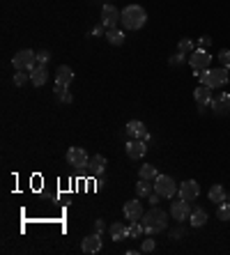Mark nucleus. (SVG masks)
<instances>
[{
  "instance_id": "nucleus-29",
  "label": "nucleus",
  "mask_w": 230,
  "mask_h": 255,
  "mask_svg": "<svg viewBox=\"0 0 230 255\" xmlns=\"http://www.w3.org/2000/svg\"><path fill=\"white\" fill-rule=\"evenodd\" d=\"M129 230H131V237L133 239H141L143 235H145V225H143L141 221H133L131 225H129Z\"/></svg>"
},
{
  "instance_id": "nucleus-34",
  "label": "nucleus",
  "mask_w": 230,
  "mask_h": 255,
  "mask_svg": "<svg viewBox=\"0 0 230 255\" xmlns=\"http://www.w3.org/2000/svg\"><path fill=\"white\" fill-rule=\"evenodd\" d=\"M212 46V37H207V35H203L200 39H198V44H196V48H203V51H207Z\"/></svg>"
},
{
  "instance_id": "nucleus-23",
  "label": "nucleus",
  "mask_w": 230,
  "mask_h": 255,
  "mask_svg": "<svg viewBox=\"0 0 230 255\" xmlns=\"http://www.w3.org/2000/svg\"><path fill=\"white\" fill-rule=\"evenodd\" d=\"M124 30H120V28H113V30H106V42L113 46H122L124 44Z\"/></svg>"
},
{
  "instance_id": "nucleus-28",
  "label": "nucleus",
  "mask_w": 230,
  "mask_h": 255,
  "mask_svg": "<svg viewBox=\"0 0 230 255\" xmlns=\"http://www.w3.org/2000/svg\"><path fill=\"white\" fill-rule=\"evenodd\" d=\"M186 60H189V55H186V53H180V51H177L175 55H170L168 64H170V67H182Z\"/></svg>"
},
{
  "instance_id": "nucleus-5",
  "label": "nucleus",
  "mask_w": 230,
  "mask_h": 255,
  "mask_svg": "<svg viewBox=\"0 0 230 255\" xmlns=\"http://www.w3.org/2000/svg\"><path fill=\"white\" fill-rule=\"evenodd\" d=\"M154 191L161 195V198H175L177 195V182L170 175H157L154 179Z\"/></svg>"
},
{
  "instance_id": "nucleus-22",
  "label": "nucleus",
  "mask_w": 230,
  "mask_h": 255,
  "mask_svg": "<svg viewBox=\"0 0 230 255\" xmlns=\"http://www.w3.org/2000/svg\"><path fill=\"white\" fill-rule=\"evenodd\" d=\"M207 195H210V203H214V205H221L223 200H228V193H226V189L221 184H214Z\"/></svg>"
},
{
  "instance_id": "nucleus-33",
  "label": "nucleus",
  "mask_w": 230,
  "mask_h": 255,
  "mask_svg": "<svg viewBox=\"0 0 230 255\" xmlns=\"http://www.w3.org/2000/svg\"><path fill=\"white\" fill-rule=\"evenodd\" d=\"M69 92V85H62V83H55L53 85V95H55V99H62L65 95Z\"/></svg>"
},
{
  "instance_id": "nucleus-32",
  "label": "nucleus",
  "mask_w": 230,
  "mask_h": 255,
  "mask_svg": "<svg viewBox=\"0 0 230 255\" xmlns=\"http://www.w3.org/2000/svg\"><path fill=\"white\" fill-rule=\"evenodd\" d=\"M216 58H219V62H221V67H230V48H221Z\"/></svg>"
},
{
  "instance_id": "nucleus-16",
  "label": "nucleus",
  "mask_w": 230,
  "mask_h": 255,
  "mask_svg": "<svg viewBox=\"0 0 230 255\" xmlns=\"http://www.w3.org/2000/svg\"><path fill=\"white\" fill-rule=\"evenodd\" d=\"M106 157L104 154H95V157H90V163H88V173L95 177H101L106 173Z\"/></svg>"
},
{
  "instance_id": "nucleus-30",
  "label": "nucleus",
  "mask_w": 230,
  "mask_h": 255,
  "mask_svg": "<svg viewBox=\"0 0 230 255\" xmlns=\"http://www.w3.org/2000/svg\"><path fill=\"white\" fill-rule=\"evenodd\" d=\"M216 214H219V221H230V200H223Z\"/></svg>"
},
{
  "instance_id": "nucleus-15",
  "label": "nucleus",
  "mask_w": 230,
  "mask_h": 255,
  "mask_svg": "<svg viewBox=\"0 0 230 255\" xmlns=\"http://www.w3.org/2000/svg\"><path fill=\"white\" fill-rule=\"evenodd\" d=\"M216 115H228L230 113V95L228 92H219L216 97H212V104H210Z\"/></svg>"
},
{
  "instance_id": "nucleus-26",
  "label": "nucleus",
  "mask_w": 230,
  "mask_h": 255,
  "mask_svg": "<svg viewBox=\"0 0 230 255\" xmlns=\"http://www.w3.org/2000/svg\"><path fill=\"white\" fill-rule=\"evenodd\" d=\"M177 51H180V53H186V55H191V53L196 51V42H194V39H189V37H184V39H180V44H177Z\"/></svg>"
},
{
  "instance_id": "nucleus-24",
  "label": "nucleus",
  "mask_w": 230,
  "mask_h": 255,
  "mask_svg": "<svg viewBox=\"0 0 230 255\" xmlns=\"http://www.w3.org/2000/svg\"><path fill=\"white\" fill-rule=\"evenodd\" d=\"M154 193V184H150V179H141L138 184H136V195L138 198H150V195Z\"/></svg>"
},
{
  "instance_id": "nucleus-13",
  "label": "nucleus",
  "mask_w": 230,
  "mask_h": 255,
  "mask_svg": "<svg viewBox=\"0 0 230 255\" xmlns=\"http://www.w3.org/2000/svg\"><path fill=\"white\" fill-rule=\"evenodd\" d=\"M101 244H104V241H101V232L95 230L92 235H88V237L81 241V251H83V253H88V255H95V253L101 251Z\"/></svg>"
},
{
  "instance_id": "nucleus-41",
  "label": "nucleus",
  "mask_w": 230,
  "mask_h": 255,
  "mask_svg": "<svg viewBox=\"0 0 230 255\" xmlns=\"http://www.w3.org/2000/svg\"><path fill=\"white\" fill-rule=\"evenodd\" d=\"M228 200H230V193H228Z\"/></svg>"
},
{
  "instance_id": "nucleus-40",
  "label": "nucleus",
  "mask_w": 230,
  "mask_h": 255,
  "mask_svg": "<svg viewBox=\"0 0 230 255\" xmlns=\"http://www.w3.org/2000/svg\"><path fill=\"white\" fill-rule=\"evenodd\" d=\"M58 101H60V104H71V101H74V95H71V92H67V95H65L62 99H58Z\"/></svg>"
},
{
  "instance_id": "nucleus-20",
  "label": "nucleus",
  "mask_w": 230,
  "mask_h": 255,
  "mask_svg": "<svg viewBox=\"0 0 230 255\" xmlns=\"http://www.w3.org/2000/svg\"><path fill=\"white\" fill-rule=\"evenodd\" d=\"M71 80H74V69H71L69 64H60V67L55 69V83L71 85Z\"/></svg>"
},
{
  "instance_id": "nucleus-7",
  "label": "nucleus",
  "mask_w": 230,
  "mask_h": 255,
  "mask_svg": "<svg viewBox=\"0 0 230 255\" xmlns=\"http://www.w3.org/2000/svg\"><path fill=\"white\" fill-rule=\"evenodd\" d=\"M212 88L210 85H198V88L194 90V101H196V106H198V113H205L207 111V106L212 104Z\"/></svg>"
},
{
  "instance_id": "nucleus-21",
  "label": "nucleus",
  "mask_w": 230,
  "mask_h": 255,
  "mask_svg": "<svg viewBox=\"0 0 230 255\" xmlns=\"http://www.w3.org/2000/svg\"><path fill=\"white\" fill-rule=\"evenodd\" d=\"M207 219H210V214H207L205 207H196V209H191V216H189V221H191L194 228H203L205 223H207Z\"/></svg>"
},
{
  "instance_id": "nucleus-1",
  "label": "nucleus",
  "mask_w": 230,
  "mask_h": 255,
  "mask_svg": "<svg viewBox=\"0 0 230 255\" xmlns=\"http://www.w3.org/2000/svg\"><path fill=\"white\" fill-rule=\"evenodd\" d=\"M141 223L145 225V235H157V232L168 228V214L159 209V205H157V207H152L150 211L143 214Z\"/></svg>"
},
{
  "instance_id": "nucleus-4",
  "label": "nucleus",
  "mask_w": 230,
  "mask_h": 255,
  "mask_svg": "<svg viewBox=\"0 0 230 255\" xmlns=\"http://www.w3.org/2000/svg\"><path fill=\"white\" fill-rule=\"evenodd\" d=\"M12 64H14L16 71H33L37 64H39V62H37V53L30 51V48H21L18 53H14Z\"/></svg>"
},
{
  "instance_id": "nucleus-17",
  "label": "nucleus",
  "mask_w": 230,
  "mask_h": 255,
  "mask_svg": "<svg viewBox=\"0 0 230 255\" xmlns=\"http://www.w3.org/2000/svg\"><path fill=\"white\" fill-rule=\"evenodd\" d=\"M108 235H111L113 241H122V239L131 237V230H129V225H124L122 221H117V223H111V225H108Z\"/></svg>"
},
{
  "instance_id": "nucleus-37",
  "label": "nucleus",
  "mask_w": 230,
  "mask_h": 255,
  "mask_svg": "<svg viewBox=\"0 0 230 255\" xmlns=\"http://www.w3.org/2000/svg\"><path fill=\"white\" fill-rule=\"evenodd\" d=\"M49 60H51V53L49 51H37V62L39 64H46Z\"/></svg>"
},
{
  "instance_id": "nucleus-38",
  "label": "nucleus",
  "mask_w": 230,
  "mask_h": 255,
  "mask_svg": "<svg viewBox=\"0 0 230 255\" xmlns=\"http://www.w3.org/2000/svg\"><path fill=\"white\" fill-rule=\"evenodd\" d=\"M95 230L104 235V232H106V221H104V219H97V221H95Z\"/></svg>"
},
{
  "instance_id": "nucleus-2",
  "label": "nucleus",
  "mask_w": 230,
  "mask_h": 255,
  "mask_svg": "<svg viewBox=\"0 0 230 255\" xmlns=\"http://www.w3.org/2000/svg\"><path fill=\"white\" fill-rule=\"evenodd\" d=\"M198 83H203V85H210L212 90L216 88H223V85H228L230 80V74H228V67H216V69H203V71H194Z\"/></svg>"
},
{
  "instance_id": "nucleus-18",
  "label": "nucleus",
  "mask_w": 230,
  "mask_h": 255,
  "mask_svg": "<svg viewBox=\"0 0 230 255\" xmlns=\"http://www.w3.org/2000/svg\"><path fill=\"white\" fill-rule=\"evenodd\" d=\"M124 131H127L129 138H143L148 133V129H145V124L141 120H129V122L124 124Z\"/></svg>"
},
{
  "instance_id": "nucleus-39",
  "label": "nucleus",
  "mask_w": 230,
  "mask_h": 255,
  "mask_svg": "<svg viewBox=\"0 0 230 255\" xmlns=\"http://www.w3.org/2000/svg\"><path fill=\"white\" fill-rule=\"evenodd\" d=\"M148 203H150V205H152V207H157V205H159V203H161V195H159V193H157V191H154V193H152V195H150V198H148Z\"/></svg>"
},
{
  "instance_id": "nucleus-11",
  "label": "nucleus",
  "mask_w": 230,
  "mask_h": 255,
  "mask_svg": "<svg viewBox=\"0 0 230 255\" xmlns=\"http://www.w3.org/2000/svg\"><path fill=\"white\" fill-rule=\"evenodd\" d=\"M124 211V219L129 221V223H133V221H141L143 219V203H141V198H133V200H127L122 207Z\"/></svg>"
},
{
  "instance_id": "nucleus-6",
  "label": "nucleus",
  "mask_w": 230,
  "mask_h": 255,
  "mask_svg": "<svg viewBox=\"0 0 230 255\" xmlns=\"http://www.w3.org/2000/svg\"><path fill=\"white\" fill-rule=\"evenodd\" d=\"M101 23L108 28V30H113L122 23V9H117L115 5H104L101 7Z\"/></svg>"
},
{
  "instance_id": "nucleus-9",
  "label": "nucleus",
  "mask_w": 230,
  "mask_h": 255,
  "mask_svg": "<svg viewBox=\"0 0 230 255\" xmlns=\"http://www.w3.org/2000/svg\"><path fill=\"white\" fill-rule=\"evenodd\" d=\"M189 64H191V69L194 71H203V69H210V64H212V55L203 48H196L191 55H189Z\"/></svg>"
},
{
  "instance_id": "nucleus-27",
  "label": "nucleus",
  "mask_w": 230,
  "mask_h": 255,
  "mask_svg": "<svg viewBox=\"0 0 230 255\" xmlns=\"http://www.w3.org/2000/svg\"><path fill=\"white\" fill-rule=\"evenodd\" d=\"M12 80H14V85H16V88H23L28 80H30V71H16Z\"/></svg>"
},
{
  "instance_id": "nucleus-35",
  "label": "nucleus",
  "mask_w": 230,
  "mask_h": 255,
  "mask_svg": "<svg viewBox=\"0 0 230 255\" xmlns=\"http://www.w3.org/2000/svg\"><path fill=\"white\" fill-rule=\"evenodd\" d=\"M106 30H108V28L104 26V23H99V26L92 28V32H90V35H95V37H106Z\"/></svg>"
},
{
  "instance_id": "nucleus-8",
  "label": "nucleus",
  "mask_w": 230,
  "mask_h": 255,
  "mask_svg": "<svg viewBox=\"0 0 230 255\" xmlns=\"http://www.w3.org/2000/svg\"><path fill=\"white\" fill-rule=\"evenodd\" d=\"M170 216H173V221H177V223L189 221V216H191V205H189V200L177 198L175 203H170Z\"/></svg>"
},
{
  "instance_id": "nucleus-36",
  "label": "nucleus",
  "mask_w": 230,
  "mask_h": 255,
  "mask_svg": "<svg viewBox=\"0 0 230 255\" xmlns=\"http://www.w3.org/2000/svg\"><path fill=\"white\" fill-rule=\"evenodd\" d=\"M182 237H184V228H182V225L175 230H170V239H173V241H180Z\"/></svg>"
},
{
  "instance_id": "nucleus-12",
  "label": "nucleus",
  "mask_w": 230,
  "mask_h": 255,
  "mask_svg": "<svg viewBox=\"0 0 230 255\" xmlns=\"http://www.w3.org/2000/svg\"><path fill=\"white\" fill-rule=\"evenodd\" d=\"M67 163L74 168H88L90 159H88V152L83 147H69L67 150Z\"/></svg>"
},
{
  "instance_id": "nucleus-3",
  "label": "nucleus",
  "mask_w": 230,
  "mask_h": 255,
  "mask_svg": "<svg viewBox=\"0 0 230 255\" xmlns=\"http://www.w3.org/2000/svg\"><path fill=\"white\" fill-rule=\"evenodd\" d=\"M122 23L127 30H141V28L148 23V12H145L141 5L131 2V5H127V7L122 9Z\"/></svg>"
},
{
  "instance_id": "nucleus-19",
  "label": "nucleus",
  "mask_w": 230,
  "mask_h": 255,
  "mask_svg": "<svg viewBox=\"0 0 230 255\" xmlns=\"http://www.w3.org/2000/svg\"><path fill=\"white\" fill-rule=\"evenodd\" d=\"M30 80H33L35 88H42L46 80H49V69H46V64H37L35 69L30 71Z\"/></svg>"
},
{
  "instance_id": "nucleus-10",
  "label": "nucleus",
  "mask_w": 230,
  "mask_h": 255,
  "mask_svg": "<svg viewBox=\"0 0 230 255\" xmlns=\"http://www.w3.org/2000/svg\"><path fill=\"white\" fill-rule=\"evenodd\" d=\"M124 147H127V157L131 159V161H141L148 154V143L143 141V138H131Z\"/></svg>"
},
{
  "instance_id": "nucleus-31",
  "label": "nucleus",
  "mask_w": 230,
  "mask_h": 255,
  "mask_svg": "<svg viewBox=\"0 0 230 255\" xmlns=\"http://www.w3.org/2000/svg\"><path fill=\"white\" fill-rule=\"evenodd\" d=\"M157 251V241L152 237H145L143 239V244H141V253H154Z\"/></svg>"
},
{
  "instance_id": "nucleus-14",
  "label": "nucleus",
  "mask_w": 230,
  "mask_h": 255,
  "mask_svg": "<svg viewBox=\"0 0 230 255\" xmlns=\"http://www.w3.org/2000/svg\"><path fill=\"white\" fill-rule=\"evenodd\" d=\"M177 193H180V198H184V200L191 203V200H196V198L200 195V184H198L196 179H186V182L180 184V191H177Z\"/></svg>"
},
{
  "instance_id": "nucleus-25",
  "label": "nucleus",
  "mask_w": 230,
  "mask_h": 255,
  "mask_svg": "<svg viewBox=\"0 0 230 255\" xmlns=\"http://www.w3.org/2000/svg\"><path fill=\"white\" fill-rule=\"evenodd\" d=\"M157 175H159V173H157V168L152 166V163H143V166L138 168V177H141V179H150V182H154Z\"/></svg>"
}]
</instances>
